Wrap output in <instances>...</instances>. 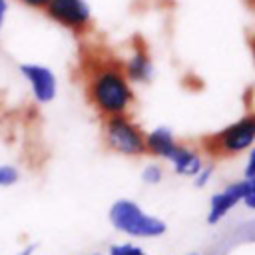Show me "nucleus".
Returning a JSON list of instances; mask_svg holds the SVG:
<instances>
[{
    "label": "nucleus",
    "mask_w": 255,
    "mask_h": 255,
    "mask_svg": "<svg viewBox=\"0 0 255 255\" xmlns=\"http://www.w3.org/2000/svg\"><path fill=\"white\" fill-rule=\"evenodd\" d=\"M90 98L108 116L124 114L131 104V88L126 74L114 64L100 66L90 78Z\"/></svg>",
    "instance_id": "1"
},
{
    "label": "nucleus",
    "mask_w": 255,
    "mask_h": 255,
    "mask_svg": "<svg viewBox=\"0 0 255 255\" xmlns=\"http://www.w3.org/2000/svg\"><path fill=\"white\" fill-rule=\"evenodd\" d=\"M110 219L116 229L137 237H155L165 231V223L161 219L143 213L133 201L128 199H120L112 205Z\"/></svg>",
    "instance_id": "2"
},
{
    "label": "nucleus",
    "mask_w": 255,
    "mask_h": 255,
    "mask_svg": "<svg viewBox=\"0 0 255 255\" xmlns=\"http://www.w3.org/2000/svg\"><path fill=\"white\" fill-rule=\"evenodd\" d=\"M44 10L50 20L74 32H84L92 24V8L88 0H48Z\"/></svg>",
    "instance_id": "3"
},
{
    "label": "nucleus",
    "mask_w": 255,
    "mask_h": 255,
    "mask_svg": "<svg viewBox=\"0 0 255 255\" xmlns=\"http://www.w3.org/2000/svg\"><path fill=\"white\" fill-rule=\"evenodd\" d=\"M106 135L108 141L114 149L128 153V155H137L143 153L145 149V141L143 135L139 133V129L122 114L118 116H110L108 124H106Z\"/></svg>",
    "instance_id": "4"
},
{
    "label": "nucleus",
    "mask_w": 255,
    "mask_h": 255,
    "mask_svg": "<svg viewBox=\"0 0 255 255\" xmlns=\"http://www.w3.org/2000/svg\"><path fill=\"white\" fill-rule=\"evenodd\" d=\"M253 139H255V120L251 116L227 126L225 129H221L219 133L211 137L213 145L225 153L243 151L253 143Z\"/></svg>",
    "instance_id": "5"
},
{
    "label": "nucleus",
    "mask_w": 255,
    "mask_h": 255,
    "mask_svg": "<svg viewBox=\"0 0 255 255\" xmlns=\"http://www.w3.org/2000/svg\"><path fill=\"white\" fill-rule=\"evenodd\" d=\"M20 74L24 76V80L30 84L32 88V94L34 98L40 102V104H48L56 98V90H58V84H56V76L54 72L48 68V66H42V64H20Z\"/></svg>",
    "instance_id": "6"
},
{
    "label": "nucleus",
    "mask_w": 255,
    "mask_h": 255,
    "mask_svg": "<svg viewBox=\"0 0 255 255\" xmlns=\"http://www.w3.org/2000/svg\"><path fill=\"white\" fill-rule=\"evenodd\" d=\"M255 183L253 179H247V181H241V183H235V185H229L223 193H217L213 199H211V211H209V217L207 221L209 223H217L237 201H241L245 197V193L249 189H253Z\"/></svg>",
    "instance_id": "7"
},
{
    "label": "nucleus",
    "mask_w": 255,
    "mask_h": 255,
    "mask_svg": "<svg viewBox=\"0 0 255 255\" xmlns=\"http://www.w3.org/2000/svg\"><path fill=\"white\" fill-rule=\"evenodd\" d=\"M124 74L131 82H149L153 78V62L143 48L133 50L124 66Z\"/></svg>",
    "instance_id": "8"
},
{
    "label": "nucleus",
    "mask_w": 255,
    "mask_h": 255,
    "mask_svg": "<svg viewBox=\"0 0 255 255\" xmlns=\"http://www.w3.org/2000/svg\"><path fill=\"white\" fill-rule=\"evenodd\" d=\"M175 145L177 143H175L169 128H155L145 137V147L149 151H153L155 155H161V157H169V153L175 149Z\"/></svg>",
    "instance_id": "9"
},
{
    "label": "nucleus",
    "mask_w": 255,
    "mask_h": 255,
    "mask_svg": "<svg viewBox=\"0 0 255 255\" xmlns=\"http://www.w3.org/2000/svg\"><path fill=\"white\" fill-rule=\"evenodd\" d=\"M167 159L173 163L175 171L181 175H195L201 169V161H199L197 153H193L191 149L181 147V145H175V149L169 153Z\"/></svg>",
    "instance_id": "10"
},
{
    "label": "nucleus",
    "mask_w": 255,
    "mask_h": 255,
    "mask_svg": "<svg viewBox=\"0 0 255 255\" xmlns=\"http://www.w3.org/2000/svg\"><path fill=\"white\" fill-rule=\"evenodd\" d=\"M18 179V171L12 165H0V185H12Z\"/></svg>",
    "instance_id": "11"
},
{
    "label": "nucleus",
    "mask_w": 255,
    "mask_h": 255,
    "mask_svg": "<svg viewBox=\"0 0 255 255\" xmlns=\"http://www.w3.org/2000/svg\"><path fill=\"white\" fill-rule=\"evenodd\" d=\"M110 255H145V253L133 245H116L110 249Z\"/></svg>",
    "instance_id": "12"
},
{
    "label": "nucleus",
    "mask_w": 255,
    "mask_h": 255,
    "mask_svg": "<svg viewBox=\"0 0 255 255\" xmlns=\"http://www.w3.org/2000/svg\"><path fill=\"white\" fill-rule=\"evenodd\" d=\"M141 175H143V181H147V183H157V181L161 179V169H159L157 165H147Z\"/></svg>",
    "instance_id": "13"
},
{
    "label": "nucleus",
    "mask_w": 255,
    "mask_h": 255,
    "mask_svg": "<svg viewBox=\"0 0 255 255\" xmlns=\"http://www.w3.org/2000/svg\"><path fill=\"white\" fill-rule=\"evenodd\" d=\"M18 2L28 6V8H34V10H44L48 4V0H18Z\"/></svg>",
    "instance_id": "14"
},
{
    "label": "nucleus",
    "mask_w": 255,
    "mask_h": 255,
    "mask_svg": "<svg viewBox=\"0 0 255 255\" xmlns=\"http://www.w3.org/2000/svg\"><path fill=\"white\" fill-rule=\"evenodd\" d=\"M253 167H255V151H251V155H249V159H247V169H245V177H247V179H253V177H255Z\"/></svg>",
    "instance_id": "15"
},
{
    "label": "nucleus",
    "mask_w": 255,
    "mask_h": 255,
    "mask_svg": "<svg viewBox=\"0 0 255 255\" xmlns=\"http://www.w3.org/2000/svg\"><path fill=\"white\" fill-rule=\"evenodd\" d=\"M209 175H211V167L203 169V171H201V175H199V179H197V185H205V181L209 179Z\"/></svg>",
    "instance_id": "16"
},
{
    "label": "nucleus",
    "mask_w": 255,
    "mask_h": 255,
    "mask_svg": "<svg viewBox=\"0 0 255 255\" xmlns=\"http://www.w3.org/2000/svg\"><path fill=\"white\" fill-rule=\"evenodd\" d=\"M6 10H8V0H0V14L6 16Z\"/></svg>",
    "instance_id": "17"
},
{
    "label": "nucleus",
    "mask_w": 255,
    "mask_h": 255,
    "mask_svg": "<svg viewBox=\"0 0 255 255\" xmlns=\"http://www.w3.org/2000/svg\"><path fill=\"white\" fill-rule=\"evenodd\" d=\"M32 251H34V247H26V249H24L20 255H32Z\"/></svg>",
    "instance_id": "18"
},
{
    "label": "nucleus",
    "mask_w": 255,
    "mask_h": 255,
    "mask_svg": "<svg viewBox=\"0 0 255 255\" xmlns=\"http://www.w3.org/2000/svg\"><path fill=\"white\" fill-rule=\"evenodd\" d=\"M2 26H4V14H0V30H2Z\"/></svg>",
    "instance_id": "19"
}]
</instances>
